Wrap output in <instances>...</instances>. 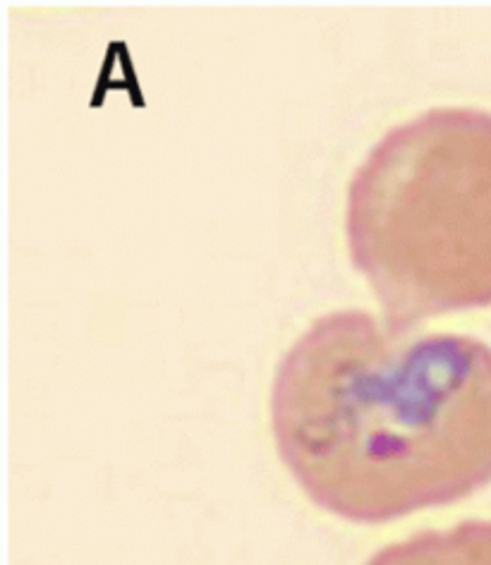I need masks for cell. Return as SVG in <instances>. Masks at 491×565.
<instances>
[{
    "label": "cell",
    "instance_id": "6da1fadb",
    "mask_svg": "<svg viewBox=\"0 0 491 565\" xmlns=\"http://www.w3.org/2000/svg\"><path fill=\"white\" fill-rule=\"evenodd\" d=\"M278 456L321 511L382 525L491 484V348L343 309L271 386Z\"/></svg>",
    "mask_w": 491,
    "mask_h": 565
},
{
    "label": "cell",
    "instance_id": "7a4b0ae2",
    "mask_svg": "<svg viewBox=\"0 0 491 565\" xmlns=\"http://www.w3.org/2000/svg\"><path fill=\"white\" fill-rule=\"evenodd\" d=\"M345 237L393 327L491 307V113L431 108L386 132L350 180Z\"/></svg>",
    "mask_w": 491,
    "mask_h": 565
},
{
    "label": "cell",
    "instance_id": "3957f363",
    "mask_svg": "<svg viewBox=\"0 0 491 565\" xmlns=\"http://www.w3.org/2000/svg\"><path fill=\"white\" fill-rule=\"evenodd\" d=\"M367 565H491V520H466L448 532H419L382 548Z\"/></svg>",
    "mask_w": 491,
    "mask_h": 565
}]
</instances>
